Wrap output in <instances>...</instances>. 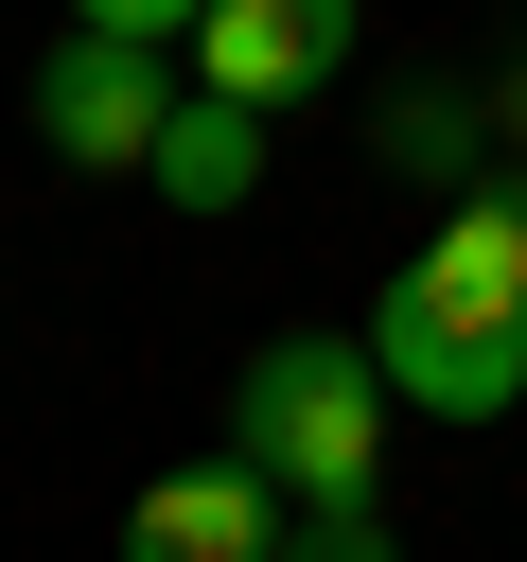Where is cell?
Returning a JSON list of instances; mask_svg holds the SVG:
<instances>
[{
    "mask_svg": "<svg viewBox=\"0 0 527 562\" xmlns=\"http://www.w3.org/2000/svg\"><path fill=\"white\" fill-rule=\"evenodd\" d=\"M351 70V0H211L193 18V88H228V105H316Z\"/></svg>",
    "mask_w": 527,
    "mask_h": 562,
    "instance_id": "cell-4",
    "label": "cell"
},
{
    "mask_svg": "<svg viewBox=\"0 0 527 562\" xmlns=\"http://www.w3.org/2000/svg\"><path fill=\"white\" fill-rule=\"evenodd\" d=\"M386 158H404V176H474V105H457V88H404V105H386Z\"/></svg>",
    "mask_w": 527,
    "mask_h": 562,
    "instance_id": "cell-7",
    "label": "cell"
},
{
    "mask_svg": "<svg viewBox=\"0 0 527 562\" xmlns=\"http://www.w3.org/2000/svg\"><path fill=\"white\" fill-rule=\"evenodd\" d=\"M281 562H404V544H386V509L351 492V509H299V527H281Z\"/></svg>",
    "mask_w": 527,
    "mask_h": 562,
    "instance_id": "cell-8",
    "label": "cell"
},
{
    "mask_svg": "<svg viewBox=\"0 0 527 562\" xmlns=\"http://www.w3.org/2000/svg\"><path fill=\"white\" fill-rule=\"evenodd\" d=\"M211 0H70V35H141V53H176Z\"/></svg>",
    "mask_w": 527,
    "mask_h": 562,
    "instance_id": "cell-9",
    "label": "cell"
},
{
    "mask_svg": "<svg viewBox=\"0 0 527 562\" xmlns=\"http://www.w3.org/2000/svg\"><path fill=\"white\" fill-rule=\"evenodd\" d=\"M281 492L246 474V457H193V474H158L141 509H123V562H281Z\"/></svg>",
    "mask_w": 527,
    "mask_h": 562,
    "instance_id": "cell-5",
    "label": "cell"
},
{
    "mask_svg": "<svg viewBox=\"0 0 527 562\" xmlns=\"http://www.w3.org/2000/svg\"><path fill=\"white\" fill-rule=\"evenodd\" d=\"M509 140H527V53H509Z\"/></svg>",
    "mask_w": 527,
    "mask_h": 562,
    "instance_id": "cell-10",
    "label": "cell"
},
{
    "mask_svg": "<svg viewBox=\"0 0 527 562\" xmlns=\"http://www.w3.org/2000/svg\"><path fill=\"white\" fill-rule=\"evenodd\" d=\"M176 211H246L264 193V105H228V88H176V123H158V158H141Z\"/></svg>",
    "mask_w": 527,
    "mask_h": 562,
    "instance_id": "cell-6",
    "label": "cell"
},
{
    "mask_svg": "<svg viewBox=\"0 0 527 562\" xmlns=\"http://www.w3.org/2000/svg\"><path fill=\"white\" fill-rule=\"evenodd\" d=\"M158 123H176V70H158L141 35H53V53H35V140H53L70 176L158 158Z\"/></svg>",
    "mask_w": 527,
    "mask_h": 562,
    "instance_id": "cell-3",
    "label": "cell"
},
{
    "mask_svg": "<svg viewBox=\"0 0 527 562\" xmlns=\"http://www.w3.org/2000/svg\"><path fill=\"white\" fill-rule=\"evenodd\" d=\"M369 369L439 422H509L527 404V193H457V228L369 299Z\"/></svg>",
    "mask_w": 527,
    "mask_h": 562,
    "instance_id": "cell-1",
    "label": "cell"
},
{
    "mask_svg": "<svg viewBox=\"0 0 527 562\" xmlns=\"http://www.w3.org/2000/svg\"><path fill=\"white\" fill-rule=\"evenodd\" d=\"M228 457L281 492V509H351L369 457H386V369L351 334H264L246 386H228Z\"/></svg>",
    "mask_w": 527,
    "mask_h": 562,
    "instance_id": "cell-2",
    "label": "cell"
}]
</instances>
